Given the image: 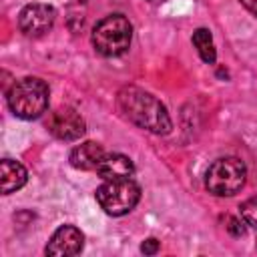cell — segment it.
<instances>
[{
    "label": "cell",
    "instance_id": "6da1fadb",
    "mask_svg": "<svg viewBox=\"0 0 257 257\" xmlns=\"http://www.w3.org/2000/svg\"><path fill=\"white\" fill-rule=\"evenodd\" d=\"M116 106L126 120L153 135H167L173 128L167 106L139 86H122L116 94Z\"/></svg>",
    "mask_w": 257,
    "mask_h": 257
},
{
    "label": "cell",
    "instance_id": "7a4b0ae2",
    "mask_svg": "<svg viewBox=\"0 0 257 257\" xmlns=\"http://www.w3.org/2000/svg\"><path fill=\"white\" fill-rule=\"evenodd\" d=\"M6 102L14 116L22 120L38 118L48 108V84L38 76L14 80L6 90Z\"/></svg>",
    "mask_w": 257,
    "mask_h": 257
},
{
    "label": "cell",
    "instance_id": "3957f363",
    "mask_svg": "<svg viewBox=\"0 0 257 257\" xmlns=\"http://www.w3.org/2000/svg\"><path fill=\"white\" fill-rule=\"evenodd\" d=\"M133 40V24L122 14H108L92 28L90 42L100 56L114 58L128 50Z\"/></svg>",
    "mask_w": 257,
    "mask_h": 257
},
{
    "label": "cell",
    "instance_id": "277c9868",
    "mask_svg": "<svg viewBox=\"0 0 257 257\" xmlns=\"http://www.w3.org/2000/svg\"><path fill=\"white\" fill-rule=\"evenodd\" d=\"M247 179V167L237 157H223L209 165L205 173V189L215 197H233Z\"/></svg>",
    "mask_w": 257,
    "mask_h": 257
},
{
    "label": "cell",
    "instance_id": "5b68a950",
    "mask_svg": "<svg viewBox=\"0 0 257 257\" xmlns=\"http://www.w3.org/2000/svg\"><path fill=\"white\" fill-rule=\"evenodd\" d=\"M94 195H96V203L106 215L120 217L137 207L141 199V187L133 181V177L114 179V181H104Z\"/></svg>",
    "mask_w": 257,
    "mask_h": 257
},
{
    "label": "cell",
    "instance_id": "8992f818",
    "mask_svg": "<svg viewBox=\"0 0 257 257\" xmlns=\"http://www.w3.org/2000/svg\"><path fill=\"white\" fill-rule=\"evenodd\" d=\"M46 128L52 137L60 139V141H78L84 131H86V122L80 116L78 110L70 108V106H60L56 110H52L46 118Z\"/></svg>",
    "mask_w": 257,
    "mask_h": 257
},
{
    "label": "cell",
    "instance_id": "52a82bcc",
    "mask_svg": "<svg viewBox=\"0 0 257 257\" xmlns=\"http://www.w3.org/2000/svg\"><path fill=\"white\" fill-rule=\"evenodd\" d=\"M56 20V10L48 4L42 2H34V4H26L20 14H18V28L26 34V36H42L46 34Z\"/></svg>",
    "mask_w": 257,
    "mask_h": 257
},
{
    "label": "cell",
    "instance_id": "ba28073f",
    "mask_svg": "<svg viewBox=\"0 0 257 257\" xmlns=\"http://www.w3.org/2000/svg\"><path fill=\"white\" fill-rule=\"evenodd\" d=\"M82 247H84L82 231L76 229L74 225H62L52 233L44 253L52 255V257H62V255L70 257V255H78L82 251Z\"/></svg>",
    "mask_w": 257,
    "mask_h": 257
},
{
    "label": "cell",
    "instance_id": "9c48e42d",
    "mask_svg": "<svg viewBox=\"0 0 257 257\" xmlns=\"http://www.w3.org/2000/svg\"><path fill=\"white\" fill-rule=\"evenodd\" d=\"M104 155H106V153H104V149H102L98 143L86 141V143L76 145V147L70 151L68 161H70V165H72L74 169H78V171H96V167H98V163L102 161Z\"/></svg>",
    "mask_w": 257,
    "mask_h": 257
},
{
    "label": "cell",
    "instance_id": "30bf717a",
    "mask_svg": "<svg viewBox=\"0 0 257 257\" xmlns=\"http://www.w3.org/2000/svg\"><path fill=\"white\" fill-rule=\"evenodd\" d=\"M135 173V165L126 155L120 153H112V155H104L102 161L96 167V175L104 181H114V179H126L133 177Z\"/></svg>",
    "mask_w": 257,
    "mask_h": 257
},
{
    "label": "cell",
    "instance_id": "8fae6325",
    "mask_svg": "<svg viewBox=\"0 0 257 257\" xmlns=\"http://www.w3.org/2000/svg\"><path fill=\"white\" fill-rule=\"evenodd\" d=\"M26 181H28V173L18 161H12V159L0 161V189L4 195L18 191L20 187L26 185Z\"/></svg>",
    "mask_w": 257,
    "mask_h": 257
},
{
    "label": "cell",
    "instance_id": "7c38bea8",
    "mask_svg": "<svg viewBox=\"0 0 257 257\" xmlns=\"http://www.w3.org/2000/svg\"><path fill=\"white\" fill-rule=\"evenodd\" d=\"M193 44L199 52V56L203 58V62L207 64H213L217 60V50H215V44H213V36L207 28H197L193 32Z\"/></svg>",
    "mask_w": 257,
    "mask_h": 257
},
{
    "label": "cell",
    "instance_id": "4fadbf2b",
    "mask_svg": "<svg viewBox=\"0 0 257 257\" xmlns=\"http://www.w3.org/2000/svg\"><path fill=\"white\" fill-rule=\"evenodd\" d=\"M239 213H241V219L245 221V225L257 229V195L243 201L239 207Z\"/></svg>",
    "mask_w": 257,
    "mask_h": 257
},
{
    "label": "cell",
    "instance_id": "5bb4252c",
    "mask_svg": "<svg viewBox=\"0 0 257 257\" xmlns=\"http://www.w3.org/2000/svg\"><path fill=\"white\" fill-rule=\"evenodd\" d=\"M243 223H245V221H243L241 217H239V219H237V217H231V219H229V225H227V231H229L233 237H241V235L245 233Z\"/></svg>",
    "mask_w": 257,
    "mask_h": 257
},
{
    "label": "cell",
    "instance_id": "9a60e30c",
    "mask_svg": "<svg viewBox=\"0 0 257 257\" xmlns=\"http://www.w3.org/2000/svg\"><path fill=\"white\" fill-rule=\"evenodd\" d=\"M141 251H143L145 255H155V253L159 251V241H157V239H153V237H149V239L141 245Z\"/></svg>",
    "mask_w": 257,
    "mask_h": 257
},
{
    "label": "cell",
    "instance_id": "2e32d148",
    "mask_svg": "<svg viewBox=\"0 0 257 257\" xmlns=\"http://www.w3.org/2000/svg\"><path fill=\"white\" fill-rule=\"evenodd\" d=\"M241 4H243L253 16H257V0H241Z\"/></svg>",
    "mask_w": 257,
    "mask_h": 257
},
{
    "label": "cell",
    "instance_id": "e0dca14e",
    "mask_svg": "<svg viewBox=\"0 0 257 257\" xmlns=\"http://www.w3.org/2000/svg\"><path fill=\"white\" fill-rule=\"evenodd\" d=\"M147 2H155V0H147Z\"/></svg>",
    "mask_w": 257,
    "mask_h": 257
}]
</instances>
